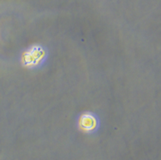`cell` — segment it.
Returning <instances> with one entry per match:
<instances>
[{"label":"cell","instance_id":"6da1fadb","mask_svg":"<svg viewBox=\"0 0 161 160\" xmlns=\"http://www.w3.org/2000/svg\"><path fill=\"white\" fill-rule=\"evenodd\" d=\"M80 125L81 129L87 132H91L96 129L97 120L93 115L86 114L80 117Z\"/></svg>","mask_w":161,"mask_h":160}]
</instances>
